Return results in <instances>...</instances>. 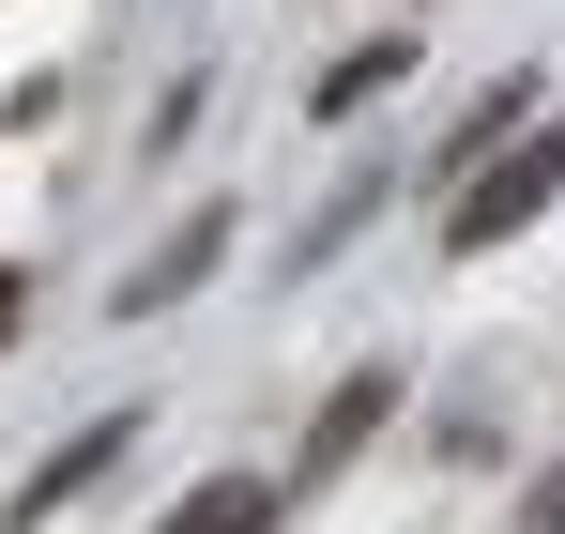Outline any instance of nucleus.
<instances>
[{
	"instance_id": "nucleus-5",
	"label": "nucleus",
	"mask_w": 565,
	"mask_h": 534,
	"mask_svg": "<svg viewBox=\"0 0 565 534\" xmlns=\"http://www.w3.org/2000/svg\"><path fill=\"white\" fill-rule=\"evenodd\" d=\"M276 504H290V473H214V489H184L153 534H276Z\"/></svg>"
},
{
	"instance_id": "nucleus-2",
	"label": "nucleus",
	"mask_w": 565,
	"mask_h": 534,
	"mask_svg": "<svg viewBox=\"0 0 565 534\" xmlns=\"http://www.w3.org/2000/svg\"><path fill=\"white\" fill-rule=\"evenodd\" d=\"M382 428H397V366H352V382L306 413V444H290V489H337V473H352Z\"/></svg>"
},
{
	"instance_id": "nucleus-4",
	"label": "nucleus",
	"mask_w": 565,
	"mask_h": 534,
	"mask_svg": "<svg viewBox=\"0 0 565 534\" xmlns=\"http://www.w3.org/2000/svg\"><path fill=\"white\" fill-rule=\"evenodd\" d=\"M214 260H230V214H214V199H199L184 229H169V245H153V260L122 275V321H153V306H184V290H199V275H214Z\"/></svg>"
},
{
	"instance_id": "nucleus-6",
	"label": "nucleus",
	"mask_w": 565,
	"mask_h": 534,
	"mask_svg": "<svg viewBox=\"0 0 565 534\" xmlns=\"http://www.w3.org/2000/svg\"><path fill=\"white\" fill-rule=\"evenodd\" d=\"M520 122H535V77H489V92H473V107H459V138H444L428 169H444V183H473V169H489V153H504V138H520Z\"/></svg>"
},
{
	"instance_id": "nucleus-8",
	"label": "nucleus",
	"mask_w": 565,
	"mask_h": 534,
	"mask_svg": "<svg viewBox=\"0 0 565 534\" xmlns=\"http://www.w3.org/2000/svg\"><path fill=\"white\" fill-rule=\"evenodd\" d=\"M520 534H565V458L535 473V489H520Z\"/></svg>"
},
{
	"instance_id": "nucleus-1",
	"label": "nucleus",
	"mask_w": 565,
	"mask_h": 534,
	"mask_svg": "<svg viewBox=\"0 0 565 534\" xmlns=\"http://www.w3.org/2000/svg\"><path fill=\"white\" fill-rule=\"evenodd\" d=\"M551 199H565V122H520L473 183H444V245H459V260H489V245H520Z\"/></svg>"
},
{
	"instance_id": "nucleus-3",
	"label": "nucleus",
	"mask_w": 565,
	"mask_h": 534,
	"mask_svg": "<svg viewBox=\"0 0 565 534\" xmlns=\"http://www.w3.org/2000/svg\"><path fill=\"white\" fill-rule=\"evenodd\" d=\"M122 444H138V413H93L77 444H62L46 473H31V489H15V534H46L62 504H77V489H107V473H122Z\"/></svg>"
},
{
	"instance_id": "nucleus-9",
	"label": "nucleus",
	"mask_w": 565,
	"mask_h": 534,
	"mask_svg": "<svg viewBox=\"0 0 565 534\" xmlns=\"http://www.w3.org/2000/svg\"><path fill=\"white\" fill-rule=\"evenodd\" d=\"M15 321H31V290H15V275H0V352H15Z\"/></svg>"
},
{
	"instance_id": "nucleus-7",
	"label": "nucleus",
	"mask_w": 565,
	"mask_h": 534,
	"mask_svg": "<svg viewBox=\"0 0 565 534\" xmlns=\"http://www.w3.org/2000/svg\"><path fill=\"white\" fill-rule=\"evenodd\" d=\"M397 77H413V31H382V46H352V62L321 77V122H352V107H367V92H397Z\"/></svg>"
}]
</instances>
